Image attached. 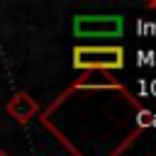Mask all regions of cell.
<instances>
[{
	"label": "cell",
	"mask_w": 156,
	"mask_h": 156,
	"mask_svg": "<svg viewBox=\"0 0 156 156\" xmlns=\"http://www.w3.org/2000/svg\"><path fill=\"white\" fill-rule=\"evenodd\" d=\"M124 66V49L117 44H78L73 49V68L78 71H119Z\"/></svg>",
	"instance_id": "6da1fadb"
},
{
	"label": "cell",
	"mask_w": 156,
	"mask_h": 156,
	"mask_svg": "<svg viewBox=\"0 0 156 156\" xmlns=\"http://www.w3.org/2000/svg\"><path fill=\"white\" fill-rule=\"evenodd\" d=\"M124 32L119 15H78L73 20V34L80 39H117Z\"/></svg>",
	"instance_id": "7a4b0ae2"
},
{
	"label": "cell",
	"mask_w": 156,
	"mask_h": 156,
	"mask_svg": "<svg viewBox=\"0 0 156 156\" xmlns=\"http://www.w3.org/2000/svg\"><path fill=\"white\" fill-rule=\"evenodd\" d=\"M5 112L15 119V122H20V124H27L37 112H39V105H37V100L29 95V93H24V90H20L17 95H12L10 100H7V105H5Z\"/></svg>",
	"instance_id": "3957f363"
},
{
	"label": "cell",
	"mask_w": 156,
	"mask_h": 156,
	"mask_svg": "<svg viewBox=\"0 0 156 156\" xmlns=\"http://www.w3.org/2000/svg\"><path fill=\"white\" fill-rule=\"evenodd\" d=\"M76 88H119V83L117 80H112L107 73H102V71H90V73H85L78 83H76Z\"/></svg>",
	"instance_id": "277c9868"
},
{
	"label": "cell",
	"mask_w": 156,
	"mask_h": 156,
	"mask_svg": "<svg viewBox=\"0 0 156 156\" xmlns=\"http://www.w3.org/2000/svg\"><path fill=\"white\" fill-rule=\"evenodd\" d=\"M0 156H7V154H5V151H0Z\"/></svg>",
	"instance_id": "5b68a950"
}]
</instances>
